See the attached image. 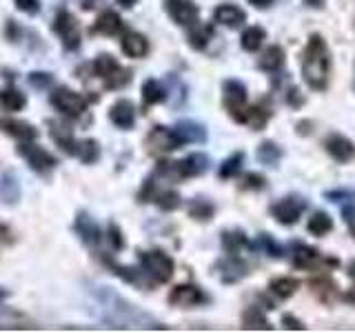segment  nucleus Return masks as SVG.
I'll return each mask as SVG.
<instances>
[{"label": "nucleus", "instance_id": "f257e3e1", "mask_svg": "<svg viewBox=\"0 0 355 333\" xmlns=\"http://www.w3.org/2000/svg\"><path fill=\"white\" fill-rule=\"evenodd\" d=\"M302 78L309 85V89H313V92H327L331 78V51L327 47V40L320 33H313L304 47Z\"/></svg>", "mask_w": 355, "mask_h": 333}, {"label": "nucleus", "instance_id": "f03ea898", "mask_svg": "<svg viewBox=\"0 0 355 333\" xmlns=\"http://www.w3.org/2000/svg\"><path fill=\"white\" fill-rule=\"evenodd\" d=\"M96 298L100 307H103L107 311V322H111V325L116 327H131V325H140V322H144V316L140 314V311L129 305L127 300H122L118 293H114L111 289L107 287H98L96 289Z\"/></svg>", "mask_w": 355, "mask_h": 333}, {"label": "nucleus", "instance_id": "7ed1b4c3", "mask_svg": "<svg viewBox=\"0 0 355 333\" xmlns=\"http://www.w3.org/2000/svg\"><path fill=\"white\" fill-rule=\"evenodd\" d=\"M140 266H142V273L147 278H151L155 284L169 282L173 278V269H175L171 255H166L160 249L142 251L140 253Z\"/></svg>", "mask_w": 355, "mask_h": 333}, {"label": "nucleus", "instance_id": "20e7f679", "mask_svg": "<svg viewBox=\"0 0 355 333\" xmlns=\"http://www.w3.org/2000/svg\"><path fill=\"white\" fill-rule=\"evenodd\" d=\"M94 71L109 89H122L131 83V71L125 69V67L109 53H100L94 60Z\"/></svg>", "mask_w": 355, "mask_h": 333}, {"label": "nucleus", "instance_id": "39448f33", "mask_svg": "<svg viewBox=\"0 0 355 333\" xmlns=\"http://www.w3.org/2000/svg\"><path fill=\"white\" fill-rule=\"evenodd\" d=\"M53 31L58 33V38L62 42L64 49H78L80 47V27H78V20L69 9H58V14L53 18Z\"/></svg>", "mask_w": 355, "mask_h": 333}, {"label": "nucleus", "instance_id": "423d86ee", "mask_svg": "<svg viewBox=\"0 0 355 333\" xmlns=\"http://www.w3.org/2000/svg\"><path fill=\"white\" fill-rule=\"evenodd\" d=\"M51 105L67 118H80L87 111V100L69 87H58L51 94Z\"/></svg>", "mask_w": 355, "mask_h": 333}, {"label": "nucleus", "instance_id": "0eeeda50", "mask_svg": "<svg viewBox=\"0 0 355 333\" xmlns=\"http://www.w3.org/2000/svg\"><path fill=\"white\" fill-rule=\"evenodd\" d=\"M222 103H225V109L231 114V118L240 122L244 109H247V87H244L240 80H225L222 85Z\"/></svg>", "mask_w": 355, "mask_h": 333}, {"label": "nucleus", "instance_id": "6e6552de", "mask_svg": "<svg viewBox=\"0 0 355 333\" xmlns=\"http://www.w3.org/2000/svg\"><path fill=\"white\" fill-rule=\"evenodd\" d=\"M306 209V203L302 198L297 196H286V198H280L277 203L271 205V216L280 222L284 227H291L300 220V216L304 214Z\"/></svg>", "mask_w": 355, "mask_h": 333}, {"label": "nucleus", "instance_id": "1a4fd4ad", "mask_svg": "<svg viewBox=\"0 0 355 333\" xmlns=\"http://www.w3.org/2000/svg\"><path fill=\"white\" fill-rule=\"evenodd\" d=\"M18 155H22L31 169L38 173H49L51 169H55V164H58V160H55L47 149L38 147V144H31L29 140L20 142Z\"/></svg>", "mask_w": 355, "mask_h": 333}, {"label": "nucleus", "instance_id": "9d476101", "mask_svg": "<svg viewBox=\"0 0 355 333\" xmlns=\"http://www.w3.org/2000/svg\"><path fill=\"white\" fill-rule=\"evenodd\" d=\"M144 144H147V151L151 155H164V153H171L175 151L178 147H182L180 140L175 138L173 129H166V127H153L149 131L147 140H144Z\"/></svg>", "mask_w": 355, "mask_h": 333}, {"label": "nucleus", "instance_id": "9b49d317", "mask_svg": "<svg viewBox=\"0 0 355 333\" xmlns=\"http://www.w3.org/2000/svg\"><path fill=\"white\" fill-rule=\"evenodd\" d=\"M166 14L180 27H193L200 22V9L193 0H166Z\"/></svg>", "mask_w": 355, "mask_h": 333}, {"label": "nucleus", "instance_id": "f8f14e48", "mask_svg": "<svg viewBox=\"0 0 355 333\" xmlns=\"http://www.w3.org/2000/svg\"><path fill=\"white\" fill-rule=\"evenodd\" d=\"M205 302H207V296L202 293V289L196 284H178L169 293V305L180 307V309H191Z\"/></svg>", "mask_w": 355, "mask_h": 333}, {"label": "nucleus", "instance_id": "ddd939ff", "mask_svg": "<svg viewBox=\"0 0 355 333\" xmlns=\"http://www.w3.org/2000/svg\"><path fill=\"white\" fill-rule=\"evenodd\" d=\"M324 151L340 164L355 158L353 140H349L347 136H342V133H329V136L324 138Z\"/></svg>", "mask_w": 355, "mask_h": 333}, {"label": "nucleus", "instance_id": "4468645a", "mask_svg": "<svg viewBox=\"0 0 355 333\" xmlns=\"http://www.w3.org/2000/svg\"><path fill=\"white\" fill-rule=\"evenodd\" d=\"M214 20L222 27H229V29H238L244 20H247V14H244V9H240L238 5L233 3H222L216 7L214 11Z\"/></svg>", "mask_w": 355, "mask_h": 333}, {"label": "nucleus", "instance_id": "2eb2a0df", "mask_svg": "<svg viewBox=\"0 0 355 333\" xmlns=\"http://www.w3.org/2000/svg\"><path fill=\"white\" fill-rule=\"evenodd\" d=\"M173 133L180 140V144H200L207 140V129L193 120H180L173 127Z\"/></svg>", "mask_w": 355, "mask_h": 333}, {"label": "nucleus", "instance_id": "dca6fc26", "mask_svg": "<svg viewBox=\"0 0 355 333\" xmlns=\"http://www.w3.org/2000/svg\"><path fill=\"white\" fill-rule=\"evenodd\" d=\"M49 136L53 142H58V147H62L67 153L76 155L78 153V142H76V136H73V129L69 125H62V122H55V120H49Z\"/></svg>", "mask_w": 355, "mask_h": 333}, {"label": "nucleus", "instance_id": "f3484780", "mask_svg": "<svg viewBox=\"0 0 355 333\" xmlns=\"http://www.w3.org/2000/svg\"><path fill=\"white\" fill-rule=\"evenodd\" d=\"M73 229L87 247H98L100 244V229L94 222V218H89V214H85V211H80V214L76 216Z\"/></svg>", "mask_w": 355, "mask_h": 333}, {"label": "nucleus", "instance_id": "a211bd4d", "mask_svg": "<svg viewBox=\"0 0 355 333\" xmlns=\"http://www.w3.org/2000/svg\"><path fill=\"white\" fill-rule=\"evenodd\" d=\"M0 131L9 133L11 138H16L20 142L25 140H36L38 138V129L29 125V122L14 120V118H0Z\"/></svg>", "mask_w": 355, "mask_h": 333}, {"label": "nucleus", "instance_id": "6ab92c4d", "mask_svg": "<svg viewBox=\"0 0 355 333\" xmlns=\"http://www.w3.org/2000/svg\"><path fill=\"white\" fill-rule=\"evenodd\" d=\"M109 120L114 122L118 129H131L136 125V109L129 103V100H118L114 107L109 109Z\"/></svg>", "mask_w": 355, "mask_h": 333}, {"label": "nucleus", "instance_id": "aec40b11", "mask_svg": "<svg viewBox=\"0 0 355 333\" xmlns=\"http://www.w3.org/2000/svg\"><path fill=\"white\" fill-rule=\"evenodd\" d=\"M120 49L129 58H144L149 53V40L138 31H127L120 40Z\"/></svg>", "mask_w": 355, "mask_h": 333}, {"label": "nucleus", "instance_id": "412c9836", "mask_svg": "<svg viewBox=\"0 0 355 333\" xmlns=\"http://www.w3.org/2000/svg\"><path fill=\"white\" fill-rule=\"evenodd\" d=\"M92 31L98 33V36H116V33L122 31V18L116 14V11L107 9V11H103V14L98 16Z\"/></svg>", "mask_w": 355, "mask_h": 333}, {"label": "nucleus", "instance_id": "4be33fe9", "mask_svg": "<svg viewBox=\"0 0 355 333\" xmlns=\"http://www.w3.org/2000/svg\"><path fill=\"white\" fill-rule=\"evenodd\" d=\"M20 200V185L14 173H5L0 178V203L14 207Z\"/></svg>", "mask_w": 355, "mask_h": 333}, {"label": "nucleus", "instance_id": "5701e85b", "mask_svg": "<svg viewBox=\"0 0 355 333\" xmlns=\"http://www.w3.org/2000/svg\"><path fill=\"white\" fill-rule=\"evenodd\" d=\"M164 98H166V89L158 80H153V78L144 80V85H142V107L144 109L160 105Z\"/></svg>", "mask_w": 355, "mask_h": 333}, {"label": "nucleus", "instance_id": "b1692460", "mask_svg": "<svg viewBox=\"0 0 355 333\" xmlns=\"http://www.w3.org/2000/svg\"><path fill=\"white\" fill-rule=\"evenodd\" d=\"M300 289V282L295 278H288V275H282V278H273L269 282V291L277 298V300H288L291 296H295V291Z\"/></svg>", "mask_w": 355, "mask_h": 333}, {"label": "nucleus", "instance_id": "393cba45", "mask_svg": "<svg viewBox=\"0 0 355 333\" xmlns=\"http://www.w3.org/2000/svg\"><path fill=\"white\" fill-rule=\"evenodd\" d=\"M282 65H284V49L280 47V44H271V47H266L264 53L260 56V62H258V67L262 71H277Z\"/></svg>", "mask_w": 355, "mask_h": 333}, {"label": "nucleus", "instance_id": "a878e982", "mask_svg": "<svg viewBox=\"0 0 355 333\" xmlns=\"http://www.w3.org/2000/svg\"><path fill=\"white\" fill-rule=\"evenodd\" d=\"M27 105V98L16 87H5L0 89V109L3 111H20Z\"/></svg>", "mask_w": 355, "mask_h": 333}, {"label": "nucleus", "instance_id": "bb28decb", "mask_svg": "<svg viewBox=\"0 0 355 333\" xmlns=\"http://www.w3.org/2000/svg\"><path fill=\"white\" fill-rule=\"evenodd\" d=\"M242 327L244 329H251V331H271V322L266 320V316L260 311V307H249L247 311L242 314Z\"/></svg>", "mask_w": 355, "mask_h": 333}, {"label": "nucleus", "instance_id": "cd10ccee", "mask_svg": "<svg viewBox=\"0 0 355 333\" xmlns=\"http://www.w3.org/2000/svg\"><path fill=\"white\" fill-rule=\"evenodd\" d=\"M264 40H266V31L262 29V27H247L242 31V36H240V47L244 49V51H258L262 44H264Z\"/></svg>", "mask_w": 355, "mask_h": 333}, {"label": "nucleus", "instance_id": "c85d7f7f", "mask_svg": "<svg viewBox=\"0 0 355 333\" xmlns=\"http://www.w3.org/2000/svg\"><path fill=\"white\" fill-rule=\"evenodd\" d=\"M318 260H320V253L315 249L306 247V244H302V242L295 244L293 264L297 266V269H313V266L318 264Z\"/></svg>", "mask_w": 355, "mask_h": 333}, {"label": "nucleus", "instance_id": "c756f323", "mask_svg": "<svg viewBox=\"0 0 355 333\" xmlns=\"http://www.w3.org/2000/svg\"><path fill=\"white\" fill-rule=\"evenodd\" d=\"M222 244H225L229 255H236L238 258L244 249H249V238L242 231H225L222 233Z\"/></svg>", "mask_w": 355, "mask_h": 333}, {"label": "nucleus", "instance_id": "7c9ffc66", "mask_svg": "<svg viewBox=\"0 0 355 333\" xmlns=\"http://www.w3.org/2000/svg\"><path fill=\"white\" fill-rule=\"evenodd\" d=\"M240 122H244V125L251 127L253 131L264 129L266 122H269V111H266L264 107H247V109H244L242 118H240Z\"/></svg>", "mask_w": 355, "mask_h": 333}, {"label": "nucleus", "instance_id": "2f4dec72", "mask_svg": "<svg viewBox=\"0 0 355 333\" xmlns=\"http://www.w3.org/2000/svg\"><path fill=\"white\" fill-rule=\"evenodd\" d=\"M211 38H214V27L211 25H200V22H196L193 27H189V44H191L193 49H205Z\"/></svg>", "mask_w": 355, "mask_h": 333}, {"label": "nucleus", "instance_id": "473e14b6", "mask_svg": "<svg viewBox=\"0 0 355 333\" xmlns=\"http://www.w3.org/2000/svg\"><path fill=\"white\" fill-rule=\"evenodd\" d=\"M306 229H309V233H313V236L322 238L333 229V220H331L329 214H324V211H315V214L311 216Z\"/></svg>", "mask_w": 355, "mask_h": 333}, {"label": "nucleus", "instance_id": "72a5a7b5", "mask_svg": "<svg viewBox=\"0 0 355 333\" xmlns=\"http://www.w3.org/2000/svg\"><path fill=\"white\" fill-rule=\"evenodd\" d=\"M216 214V207L209 203V200H202V198H196L191 200V205H189V216L193 220H200V222H209Z\"/></svg>", "mask_w": 355, "mask_h": 333}, {"label": "nucleus", "instance_id": "f704fd0d", "mask_svg": "<svg viewBox=\"0 0 355 333\" xmlns=\"http://www.w3.org/2000/svg\"><path fill=\"white\" fill-rule=\"evenodd\" d=\"M280 155H282L280 147H277V144L271 142V140L262 142L260 147H258V160L262 164H266V166H275L277 160H280Z\"/></svg>", "mask_w": 355, "mask_h": 333}, {"label": "nucleus", "instance_id": "c9c22d12", "mask_svg": "<svg viewBox=\"0 0 355 333\" xmlns=\"http://www.w3.org/2000/svg\"><path fill=\"white\" fill-rule=\"evenodd\" d=\"M103 262H105L116 275H120L125 282H131V284H138V287H140V271L131 269V266H122V264H118L116 260H109V258H103Z\"/></svg>", "mask_w": 355, "mask_h": 333}, {"label": "nucleus", "instance_id": "e433bc0d", "mask_svg": "<svg viewBox=\"0 0 355 333\" xmlns=\"http://www.w3.org/2000/svg\"><path fill=\"white\" fill-rule=\"evenodd\" d=\"M78 158H80L85 164H92L100 158V147H98V142L96 140H83V142H78Z\"/></svg>", "mask_w": 355, "mask_h": 333}, {"label": "nucleus", "instance_id": "4c0bfd02", "mask_svg": "<svg viewBox=\"0 0 355 333\" xmlns=\"http://www.w3.org/2000/svg\"><path fill=\"white\" fill-rule=\"evenodd\" d=\"M180 194L178 191H171V189H166V191H160V194H153V203L158 205L162 211H175L180 207Z\"/></svg>", "mask_w": 355, "mask_h": 333}, {"label": "nucleus", "instance_id": "58836bf2", "mask_svg": "<svg viewBox=\"0 0 355 333\" xmlns=\"http://www.w3.org/2000/svg\"><path fill=\"white\" fill-rule=\"evenodd\" d=\"M242 160H244V153H233L231 158H227L225 162H222L220 166V178H233L242 166Z\"/></svg>", "mask_w": 355, "mask_h": 333}, {"label": "nucleus", "instance_id": "ea45409f", "mask_svg": "<svg viewBox=\"0 0 355 333\" xmlns=\"http://www.w3.org/2000/svg\"><path fill=\"white\" fill-rule=\"evenodd\" d=\"M311 289L322 298V300H329L327 296H333V289H336V282L331 280V278H315V280H311Z\"/></svg>", "mask_w": 355, "mask_h": 333}, {"label": "nucleus", "instance_id": "a19ab883", "mask_svg": "<svg viewBox=\"0 0 355 333\" xmlns=\"http://www.w3.org/2000/svg\"><path fill=\"white\" fill-rule=\"evenodd\" d=\"M258 244H260V249H262L266 255H271V258H282V247H280V244H275V242H273V238L269 236V233H262L260 240H258Z\"/></svg>", "mask_w": 355, "mask_h": 333}, {"label": "nucleus", "instance_id": "79ce46f5", "mask_svg": "<svg viewBox=\"0 0 355 333\" xmlns=\"http://www.w3.org/2000/svg\"><path fill=\"white\" fill-rule=\"evenodd\" d=\"M53 83L51 74H44V71H31L29 74V85L33 89H47Z\"/></svg>", "mask_w": 355, "mask_h": 333}, {"label": "nucleus", "instance_id": "37998d69", "mask_svg": "<svg viewBox=\"0 0 355 333\" xmlns=\"http://www.w3.org/2000/svg\"><path fill=\"white\" fill-rule=\"evenodd\" d=\"M16 7L22 11V14H38L40 11V3L38 0H16Z\"/></svg>", "mask_w": 355, "mask_h": 333}, {"label": "nucleus", "instance_id": "c03bdc74", "mask_svg": "<svg viewBox=\"0 0 355 333\" xmlns=\"http://www.w3.org/2000/svg\"><path fill=\"white\" fill-rule=\"evenodd\" d=\"M109 240H111V247L114 249H122L125 247V240H122V233L116 225H109Z\"/></svg>", "mask_w": 355, "mask_h": 333}, {"label": "nucleus", "instance_id": "a18cd8bd", "mask_svg": "<svg viewBox=\"0 0 355 333\" xmlns=\"http://www.w3.org/2000/svg\"><path fill=\"white\" fill-rule=\"evenodd\" d=\"M244 187L247 189H264V178L258 173H247L244 176Z\"/></svg>", "mask_w": 355, "mask_h": 333}, {"label": "nucleus", "instance_id": "49530a36", "mask_svg": "<svg viewBox=\"0 0 355 333\" xmlns=\"http://www.w3.org/2000/svg\"><path fill=\"white\" fill-rule=\"evenodd\" d=\"M282 325H284V329L286 331H304L306 327L302 325V322H300L297 318H293V316H282Z\"/></svg>", "mask_w": 355, "mask_h": 333}, {"label": "nucleus", "instance_id": "de8ad7c7", "mask_svg": "<svg viewBox=\"0 0 355 333\" xmlns=\"http://www.w3.org/2000/svg\"><path fill=\"white\" fill-rule=\"evenodd\" d=\"M14 233H11V229L7 225H3L0 222V247H9V244H14Z\"/></svg>", "mask_w": 355, "mask_h": 333}, {"label": "nucleus", "instance_id": "09e8293b", "mask_svg": "<svg viewBox=\"0 0 355 333\" xmlns=\"http://www.w3.org/2000/svg\"><path fill=\"white\" fill-rule=\"evenodd\" d=\"M344 220H347V227L351 229V233L355 236V207H349L344 211Z\"/></svg>", "mask_w": 355, "mask_h": 333}, {"label": "nucleus", "instance_id": "8fccbe9b", "mask_svg": "<svg viewBox=\"0 0 355 333\" xmlns=\"http://www.w3.org/2000/svg\"><path fill=\"white\" fill-rule=\"evenodd\" d=\"M288 94H291V96H288V105H291V107L302 105V98H300V92H297V89H291Z\"/></svg>", "mask_w": 355, "mask_h": 333}, {"label": "nucleus", "instance_id": "3c124183", "mask_svg": "<svg viewBox=\"0 0 355 333\" xmlns=\"http://www.w3.org/2000/svg\"><path fill=\"white\" fill-rule=\"evenodd\" d=\"M249 3L253 7H258V9H266V7H271L273 5V0H249Z\"/></svg>", "mask_w": 355, "mask_h": 333}, {"label": "nucleus", "instance_id": "603ef678", "mask_svg": "<svg viewBox=\"0 0 355 333\" xmlns=\"http://www.w3.org/2000/svg\"><path fill=\"white\" fill-rule=\"evenodd\" d=\"M116 3H118L120 7H127V9H129V7H133V5H136L138 0H116Z\"/></svg>", "mask_w": 355, "mask_h": 333}, {"label": "nucleus", "instance_id": "864d4df0", "mask_svg": "<svg viewBox=\"0 0 355 333\" xmlns=\"http://www.w3.org/2000/svg\"><path fill=\"white\" fill-rule=\"evenodd\" d=\"M9 296V291H7V289L5 287H0V302H5V298Z\"/></svg>", "mask_w": 355, "mask_h": 333}, {"label": "nucleus", "instance_id": "5fc2aeb1", "mask_svg": "<svg viewBox=\"0 0 355 333\" xmlns=\"http://www.w3.org/2000/svg\"><path fill=\"white\" fill-rule=\"evenodd\" d=\"M349 273H351V278H355V262H351V266H349Z\"/></svg>", "mask_w": 355, "mask_h": 333}]
</instances>
